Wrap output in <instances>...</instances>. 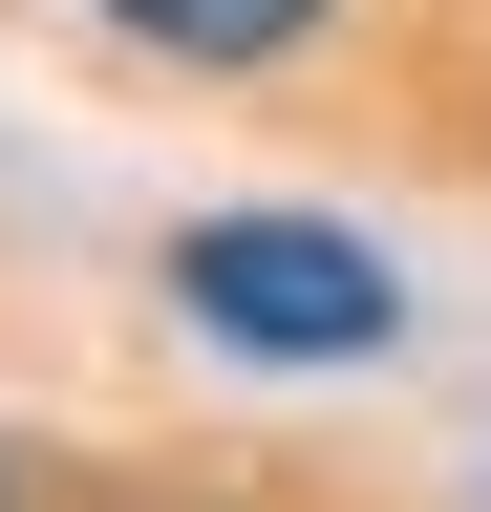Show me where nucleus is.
I'll return each mask as SVG.
<instances>
[{
    "label": "nucleus",
    "instance_id": "obj_2",
    "mask_svg": "<svg viewBox=\"0 0 491 512\" xmlns=\"http://www.w3.org/2000/svg\"><path fill=\"white\" fill-rule=\"evenodd\" d=\"M107 22H129V43H171V64H278L321 0H107Z\"/></svg>",
    "mask_w": 491,
    "mask_h": 512
},
{
    "label": "nucleus",
    "instance_id": "obj_1",
    "mask_svg": "<svg viewBox=\"0 0 491 512\" xmlns=\"http://www.w3.org/2000/svg\"><path fill=\"white\" fill-rule=\"evenodd\" d=\"M171 299H193L214 342H257V363H385L406 342V278L342 214H193L171 235Z\"/></svg>",
    "mask_w": 491,
    "mask_h": 512
}]
</instances>
